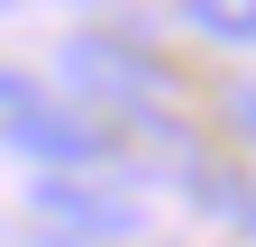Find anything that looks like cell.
<instances>
[{
    "mask_svg": "<svg viewBox=\"0 0 256 247\" xmlns=\"http://www.w3.org/2000/svg\"><path fill=\"white\" fill-rule=\"evenodd\" d=\"M0 146H18L28 165H46V174H82V165H101L110 156V128L92 110H64V101H28L0 119Z\"/></svg>",
    "mask_w": 256,
    "mask_h": 247,
    "instance_id": "cell-2",
    "label": "cell"
},
{
    "mask_svg": "<svg viewBox=\"0 0 256 247\" xmlns=\"http://www.w3.org/2000/svg\"><path fill=\"white\" fill-rule=\"evenodd\" d=\"M183 28H202V37H220V46H256V0H192Z\"/></svg>",
    "mask_w": 256,
    "mask_h": 247,
    "instance_id": "cell-4",
    "label": "cell"
},
{
    "mask_svg": "<svg viewBox=\"0 0 256 247\" xmlns=\"http://www.w3.org/2000/svg\"><path fill=\"white\" fill-rule=\"evenodd\" d=\"M37 210L46 220H64V238H138L146 220H138V202L128 192H110V183H92V174H46L37 183Z\"/></svg>",
    "mask_w": 256,
    "mask_h": 247,
    "instance_id": "cell-3",
    "label": "cell"
},
{
    "mask_svg": "<svg viewBox=\"0 0 256 247\" xmlns=\"http://www.w3.org/2000/svg\"><path fill=\"white\" fill-rule=\"evenodd\" d=\"M28 101H46V92H37V74H18V64H0V119H10V110H28Z\"/></svg>",
    "mask_w": 256,
    "mask_h": 247,
    "instance_id": "cell-5",
    "label": "cell"
},
{
    "mask_svg": "<svg viewBox=\"0 0 256 247\" xmlns=\"http://www.w3.org/2000/svg\"><path fill=\"white\" fill-rule=\"evenodd\" d=\"M247 229H256V202H247Z\"/></svg>",
    "mask_w": 256,
    "mask_h": 247,
    "instance_id": "cell-7",
    "label": "cell"
},
{
    "mask_svg": "<svg viewBox=\"0 0 256 247\" xmlns=\"http://www.w3.org/2000/svg\"><path fill=\"white\" fill-rule=\"evenodd\" d=\"M55 74H64V92H74V101H110L119 119L146 110L156 92H165V64H156V55H138V37H119V28H82V37H64Z\"/></svg>",
    "mask_w": 256,
    "mask_h": 247,
    "instance_id": "cell-1",
    "label": "cell"
},
{
    "mask_svg": "<svg viewBox=\"0 0 256 247\" xmlns=\"http://www.w3.org/2000/svg\"><path fill=\"white\" fill-rule=\"evenodd\" d=\"M229 119H238V138H256V82H229Z\"/></svg>",
    "mask_w": 256,
    "mask_h": 247,
    "instance_id": "cell-6",
    "label": "cell"
}]
</instances>
